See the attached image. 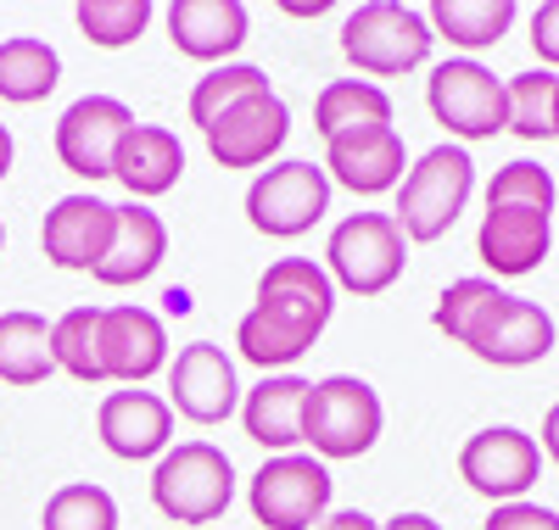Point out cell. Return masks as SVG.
<instances>
[{
  "label": "cell",
  "instance_id": "cell-2",
  "mask_svg": "<svg viewBox=\"0 0 559 530\" xmlns=\"http://www.w3.org/2000/svg\"><path fill=\"white\" fill-rule=\"evenodd\" d=\"M386 408L376 397V385L358 374H324L308 392V413H302V442L313 447L319 463H342V458H364L381 442Z\"/></svg>",
  "mask_w": 559,
  "mask_h": 530
},
{
  "label": "cell",
  "instance_id": "cell-33",
  "mask_svg": "<svg viewBox=\"0 0 559 530\" xmlns=\"http://www.w3.org/2000/svg\"><path fill=\"white\" fill-rule=\"evenodd\" d=\"M498 302H503V291H498L492 279H453L448 291L437 297V329L448 335V341L464 347V341L476 335V324H481Z\"/></svg>",
  "mask_w": 559,
  "mask_h": 530
},
{
  "label": "cell",
  "instance_id": "cell-13",
  "mask_svg": "<svg viewBox=\"0 0 559 530\" xmlns=\"http://www.w3.org/2000/svg\"><path fill=\"white\" fill-rule=\"evenodd\" d=\"M168 408L191 424H224L241 408L236 363L224 358V347H213V341L179 347V358L168 363Z\"/></svg>",
  "mask_w": 559,
  "mask_h": 530
},
{
  "label": "cell",
  "instance_id": "cell-42",
  "mask_svg": "<svg viewBox=\"0 0 559 530\" xmlns=\"http://www.w3.org/2000/svg\"><path fill=\"white\" fill-rule=\"evenodd\" d=\"M554 140H559V95H554Z\"/></svg>",
  "mask_w": 559,
  "mask_h": 530
},
{
  "label": "cell",
  "instance_id": "cell-4",
  "mask_svg": "<svg viewBox=\"0 0 559 530\" xmlns=\"http://www.w3.org/2000/svg\"><path fill=\"white\" fill-rule=\"evenodd\" d=\"M152 503L174 525H213L236 503V463L213 442H179L152 469Z\"/></svg>",
  "mask_w": 559,
  "mask_h": 530
},
{
  "label": "cell",
  "instance_id": "cell-7",
  "mask_svg": "<svg viewBox=\"0 0 559 530\" xmlns=\"http://www.w3.org/2000/svg\"><path fill=\"white\" fill-rule=\"evenodd\" d=\"M403 263H408V240L392 213H353L331 229V246H324V274L353 297L392 291L403 279Z\"/></svg>",
  "mask_w": 559,
  "mask_h": 530
},
{
  "label": "cell",
  "instance_id": "cell-38",
  "mask_svg": "<svg viewBox=\"0 0 559 530\" xmlns=\"http://www.w3.org/2000/svg\"><path fill=\"white\" fill-rule=\"evenodd\" d=\"M537 447H543V458H554V463H559V402L543 413V442H537Z\"/></svg>",
  "mask_w": 559,
  "mask_h": 530
},
{
  "label": "cell",
  "instance_id": "cell-19",
  "mask_svg": "<svg viewBox=\"0 0 559 530\" xmlns=\"http://www.w3.org/2000/svg\"><path fill=\"white\" fill-rule=\"evenodd\" d=\"M168 369V329L146 308H102V374L118 385H146Z\"/></svg>",
  "mask_w": 559,
  "mask_h": 530
},
{
  "label": "cell",
  "instance_id": "cell-14",
  "mask_svg": "<svg viewBox=\"0 0 559 530\" xmlns=\"http://www.w3.org/2000/svg\"><path fill=\"white\" fill-rule=\"evenodd\" d=\"M292 134V107L274 89L247 95L241 107H229L213 129H207V157L218 168H263Z\"/></svg>",
  "mask_w": 559,
  "mask_h": 530
},
{
  "label": "cell",
  "instance_id": "cell-37",
  "mask_svg": "<svg viewBox=\"0 0 559 530\" xmlns=\"http://www.w3.org/2000/svg\"><path fill=\"white\" fill-rule=\"evenodd\" d=\"M319 530H386V525H376L364 508H342V514H324Z\"/></svg>",
  "mask_w": 559,
  "mask_h": 530
},
{
  "label": "cell",
  "instance_id": "cell-6",
  "mask_svg": "<svg viewBox=\"0 0 559 530\" xmlns=\"http://www.w3.org/2000/svg\"><path fill=\"white\" fill-rule=\"evenodd\" d=\"M426 107L431 118L453 134V146H476L509 129V95L503 79L492 68H481L476 57H448L431 68L426 79Z\"/></svg>",
  "mask_w": 559,
  "mask_h": 530
},
{
  "label": "cell",
  "instance_id": "cell-28",
  "mask_svg": "<svg viewBox=\"0 0 559 530\" xmlns=\"http://www.w3.org/2000/svg\"><path fill=\"white\" fill-rule=\"evenodd\" d=\"M51 358L62 374L84 380V385H102V308H68L51 324Z\"/></svg>",
  "mask_w": 559,
  "mask_h": 530
},
{
  "label": "cell",
  "instance_id": "cell-27",
  "mask_svg": "<svg viewBox=\"0 0 559 530\" xmlns=\"http://www.w3.org/2000/svg\"><path fill=\"white\" fill-rule=\"evenodd\" d=\"M386 123H392V95L369 79H336L313 101V129L324 140H336L347 129H386Z\"/></svg>",
  "mask_w": 559,
  "mask_h": 530
},
{
  "label": "cell",
  "instance_id": "cell-31",
  "mask_svg": "<svg viewBox=\"0 0 559 530\" xmlns=\"http://www.w3.org/2000/svg\"><path fill=\"white\" fill-rule=\"evenodd\" d=\"M73 23L90 45H102V51H123L146 34L152 23V0H79L73 7Z\"/></svg>",
  "mask_w": 559,
  "mask_h": 530
},
{
  "label": "cell",
  "instance_id": "cell-17",
  "mask_svg": "<svg viewBox=\"0 0 559 530\" xmlns=\"http://www.w3.org/2000/svg\"><path fill=\"white\" fill-rule=\"evenodd\" d=\"M163 23H168V39H174L179 57L218 62V68L236 57L252 34V12L241 0H174L163 12Z\"/></svg>",
  "mask_w": 559,
  "mask_h": 530
},
{
  "label": "cell",
  "instance_id": "cell-36",
  "mask_svg": "<svg viewBox=\"0 0 559 530\" xmlns=\"http://www.w3.org/2000/svg\"><path fill=\"white\" fill-rule=\"evenodd\" d=\"M532 51L548 73H559V0H543L532 12Z\"/></svg>",
  "mask_w": 559,
  "mask_h": 530
},
{
  "label": "cell",
  "instance_id": "cell-24",
  "mask_svg": "<svg viewBox=\"0 0 559 530\" xmlns=\"http://www.w3.org/2000/svg\"><path fill=\"white\" fill-rule=\"evenodd\" d=\"M62 84V57L34 34H12L0 39V101L12 107H34Z\"/></svg>",
  "mask_w": 559,
  "mask_h": 530
},
{
  "label": "cell",
  "instance_id": "cell-34",
  "mask_svg": "<svg viewBox=\"0 0 559 530\" xmlns=\"http://www.w3.org/2000/svg\"><path fill=\"white\" fill-rule=\"evenodd\" d=\"M554 202H559V190H554V179H548V168L543 162H503L498 173H492V184H487V207H532V213H554Z\"/></svg>",
  "mask_w": 559,
  "mask_h": 530
},
{
  "label": "cell",
  "instance_id": "cell-25",
  "mask_svg": "<svg viewBox=\"0 0 559 530\" xmlns=\"http://www.w3.org/2000/svg\"><path fill=\"white\" fill-rule=\"evenodd\" d=\"M426 23L437 39L459 45V51H492L515 28V0H437Z\"/></svg>",
  "mask_w": 559,
  "mask_h": 530
},
{
  "label": "cell",
  "instance_id": "cell-32",
  "mask_svg": "<svg viewBox=\"0 0 559 530\" xmlns=\"http://www.w3.org/2000/svg\"><path fill=\"white\" fill-rule=\"evenodd\" d=\"M509 95V134L521 140H554V95H559V73L548 68H532V73H515L503 84Z\"/></svg>",
  "mask_w": 559,
  "mask_h": 530
},
{
  "label": "cell",
  "instance_id": "cell-5",
  "mask_svg": "<svg viewBox=\"0 0 559 530\" xmlns=\"http://www.w3.org/2000/svg\"><path fill=\"white\" fill-rule=\"evenodd\" d=\"M431 23L426 12L414 7H397V0H369L358 7L347 23H342V57L376 84V79H397V73H414L431 62Z\"/></svg>",
  "mask_w": 559,
  "mask_h": 530
},
{
  "label": "cell",
  "instance_id": "cell-29",
  "mask_svg": "<svg viewBox=\"0 0 559 530\" xmlns=\"http://www.w3.org/2000/svg\"><path fill=\"white\" fill-rule=\"evenodd\" d=\"M269 89V73L263 68H252V62H224V68H213L207 79H197V89H191V123L207 134L229 107H241L247 95H263Z\"/></svg>",
  "mask_w": 559,
  "mask_h": 530
},
{
  "label": "cell",
  "instance_id": "cell-16",
  "mask_svg": "<svg viewBox=\"0 0 559 530\" xmlns=\"http://www.w3.org/2000/svg\"><path fill=\"white\" fill-rule=\"evenodd\" d=\"M96 430H102V447L123 463H140V458H163L174 447V408L168 397L157 392H112L96 413Z\"/></svg>",
  "mask_w": 559,
  "mask_h": 530
},
{
  "label": "cell",
  "instance_id": "cell-21",
  "mask_svg": "<svg viewBox=\"0 0 559 530\" xmlns=\"http://www.w3.org/2000/svg\"><path fill=\"white\" fill-rule=\"evenodd\" d=\"M185 173V146L179 134L163 129V123H134L123 134V146L112 157V179L129 190L134 202H152V196H168Z\"/></svg>",
  "mask_w": 559,
  "mask_h": 530
},
{
  "label": "cell",
  "instance_id": "cell-12",
  "mask_svg": "<svg viewBox=\"0 0 559 530\" xmlns=\"http://www.w3.org/2000/svg\"><path fill=\"white\" fill-rule=\"evenodd\" d=\"M112 234H118V207L102 196H62L39 224V252L45 263H57L68 274H96L102 257L112 252Z\"/></svg>",
  "mask_w": 559,
  "mask_h": 530
},
{
  "label": "cell",
  "instance_id": "cell-15",
  "mask_svg": "<svg viewBox=\"0 0 559 530\" xmlns=\"http://www.w3.org/2000/svg\"><path fill=\"white\" fill-rule=\"evenodd\" d=\"M408 173V152L403 134L386 129H347L336 140H324V179L353 190V196H381V190H397Z\"/></svg>",
  "mask_w": 559,
  "mask_h": 530
},
{
  "label": "cell",
  "instance_id": "cell-9",
  "mask_svg": "<svg viewBox=\"0 0 559 530\" xmlns=\"http://www.w3.org/2000/svg\"><path fill=\"white\" fill-rule=\"evenodd\" d=\"M331 213V179L313 162H274L247 184V224L269 240H297Z\"/></svg>",
  "mask_w": 559,
  "mask_h": 530
},
{
  "label": "cell",
  "instance_id": "cell-1",
  "mask_svg": "<svg viewBox=\"0 0 559 530\" xmlns=\"http://www.w3.org/2000/svg\"><path fill=\"white\" fill-rule=\"evenodd\" d=\"M336 313V285L313 257H280L258 279V302L236 329V347L247 363L269 369H292Z\"/></svg>",
  "mask_w": 559,
  "mask_h": 530
},
{
  "label": "cell",
  "instance_id": "cell-30",
  "mask_svg": "<svg viewBox=\"0 0 559 530\" xmlns=\"http://www.w3.org/2000/svg\"><path fill=\"white\" fill-rule=\"evenodd\" d=\"M39 530H118V503L96 480H73L45 497Z\"/></svg>",
  "mask_w": 559,
  "mask_h": 530
},
{
  "label": "cell",
  "instance_id": "cell-23",
  "mask_svg": "<svg viewBox=\"0 0 559 530\" xmlns=\"http://www.w3.org/2000/svg\"><path fill=\"white\" fill-rule=\"evenodd\" d=\"M168 257V224L146 207V202H129L118 207V234H112V252L102 257L96 279L102 285H140V279H152Z\"/></svg>",
  "mask_w": 559,
  "mask_h": 530
},
{
  "label": "cell",
  "instance_id": "cell-43",
  "mask_svg": "<svg viewBox=\"0 0 559 530\" xmlns=\"http://www.w3.org/2000/svg\"><path fill=\"white\" fill-rule=\"evenodd\" d=\"M0 252H7V224H0Z\"/></svg>",
  "mask_w": 559,
  "mask_h": 530
},
{
  "label": "cell",
  "instance_id": "cell-35",
  "mask_svg": "<svg viewBox=\"0 0 559 530\" xmlns=\"http://www.w3.org/2000/svg\"><path fill=\"white\" fill-rule=\"evenodd\" d=\"M487 530H559V514L532 503V497H521V503H498L487 514Z\"/></svg>",
  "mask_w": 559,
  "mask_h": 530
},
{
  "label": "cell",
  "instance_id": "cell-26",
  "mask_svg": "<svg viewBox=\"0 0 559 530\" xmlns=\"http://www.w3.org/2000/svg\"><path fill=\"white\" fill-rule=\"evenodd\" d=\"M57 374L51 358V324L39 313H0V385H39Z\"/></svg>",
  "mask_w": 559,
  "mask_h": 530
},
{
  "label": "cell",
  "instance_id": "cell-3",
  "mask_svg": "<svg viewBox=\"0 0 559 530\" xmlns=\"http://www.w3.org/2000/svg\"><path fill=\"white\" fill-rule=\"evenodd\" d=\"M471 190H476V162L464 146H453V140H442V146H431L426 157H419L403 184H397V229L403 240H419V246H431V240H442L464 202H471Z\"/></svg>",
  "mask_w": 559,
  "mask_h": 530
},
{
  "label": "cell",
  "instance_id": "cell-39",
  "mask_svg": "<svg viewBox=\"0 0 559 530\" xmlns=\"http://www.w3.org/2000/svg\"><path fill=\"white\" fill-rule=\"evenodd\" d=\"M386 530H442V525H437L431 514H414V508H408V514H392Z\"/></svg>",
  "mask_w": 559,
  "mask_h": 530
},
{
  "label": "cell",
  "instance_id": "cell-20",
  "mask_svg": "<svg viewBox=\"0 0 559 530\" xmlns=\"http://www.w3.org/2000/svg\"><path fill=\"white\" fill-rule=\"evenodd\" d=\"M554 213H532V207H487L481 229H476V257L498 274V279H521L537 274L548 246H554Z\"/></svg>",
  "mask_w": 559,
  "mask_h": 530
},
{
  "label": "cell",
  "instance_id": "cell-18",
  "mask_svg": "<svg viewBox=\"0 0 559 530\" xmlns=\"http://www.w3.org/2000/svg\"><path fill=\"white\" fill-rule=\"evenodd\" d=\"M464 347H471L481 363H492V369H526V363H543L554 352V318L537 302H526V297H503L476 324V335Z\"/></svg>",
  "mask_w": 559,
  "mask_h": 530
},
{
  "label": "cell",
  "instance_id": "cell-8",
  "mask_svg": "<svg viewBox=\"0 0 559 530\" xmlns=\"http://www.w3.org/2000/svg\"><path fill=\"white\" fill-rule=\"evenodd\" d=\"M331 492L336 480L313 453H280L252 474L247 503L263 530H319L331 514Z\"/></svg>",
  "mask_w": 559,
  "mask_h": 530
},
{
  "label": "cell",
  "instance_id": "cell-40",
  "mask_svg": "<svg viewBox=\"0 0 559 530\" xmlns=\"http://www.w3.org/2000/svg\"><path fill=\"white\" fill-rule=\"evenodd\" d=\"M7 173H12V129L0 123V179H7Z\"/></svg>",
  "mask_w": 559,
  "mask_h": 530
},
{
  "label": "cell",
  "instance_id": "cell-22",
  "mask_svg": "<svg viewBox=\"0 0 559 530\" xmlns=\"http://www.w3.org/2000/svg\"><path fill=\"white\" fill-rule=\"evenodd\" d=\"M308 392H313V380H302V374H263L252 392H247V402H241L247 436H252L258 447H269L274 458L292 453V447L302 442Z\"/></svg>",
  "mask_w": 559,
  "mask_h": 530
},
{
  "label": "cell",
  "instance_id": "cell-10",
  "mask_svg": "<svg viewBox=\"0 0 559 530\" xmlns=\"http://www.w3.org/2000/svg\"><path fill=\"white\" fill-rule=\"evenodd\" d=\"M459 474H464V486L492 503H521L543 474V447L515 424H487L464 442Z\"/></svg>",
  "mask_w": 559,
  "mask_h": 530
},
{
  "label": "cell",
  "instance_id": "cell-41",
  "mask_svg": "<svg viewBox=\"0 0 559 530\" xmlns=\"http://www.w3.org/2000/svg\"><path fill=\"white\" fill-rule=\"evenodd\" d=\"M163 302H168V313H191V297H185V291H179V285H174V291H168Z\"/></svg>",
  "mask_w": 559,
  "mask_h": 530
},
{
  "label": "cell",
  "instance_id": "cell-11",
  "mask_svg": "<svg viewBox=\"0 0 559 530\" xmlns=\"http://www.w3.org/2000/svg\"><path fill=\"white\" fill-rule=\"evenodd\" d=\"M134 129V112L118 95H79V101L57 118V157L79 179H112V157L123 146V134Z\"/></svg>",
  "mask_w": 559,
  "mask_h": 530
}]
</instances>
